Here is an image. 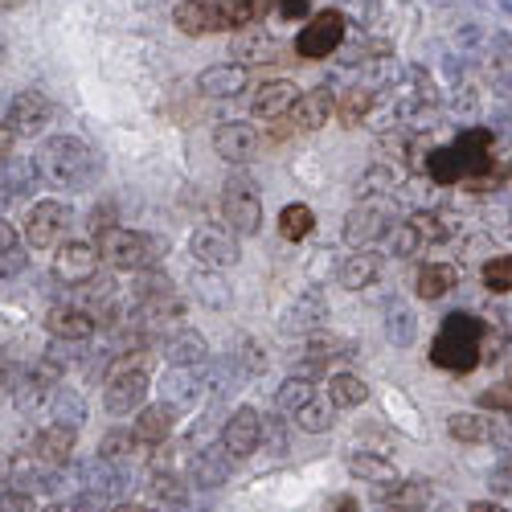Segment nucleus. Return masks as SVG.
<instances>
[{
    "mask_svg": "<svg viewBox=\"0 0 512 512\" xmlns=\"http://www.w3.org/2000/svg\"><path fill=\"white\" fill-rule=\"evenodd\" d=\"M5 480H9V488L29 492V496H54V492H62V476H58V467H54V463H46L37 451H33V459H29V455H17V459L9 463Z\"/></svg>",
    "mask_w": 512,
    "mask_h": 512,
    "instance_id": "6e6552de",
    "label": "nucleus"
},
{
    "mask_svg": "<svg viewBox=\"0 0 512 512\" xmlns=\"http://www.w3.org/2000/svg\"><path fill=\"white\" fill-rule=\"evenodd\" d=\"M173 418H177V410L164 406V402L140 406V414H136V435H140L148 447H164L168 435H173Z\"/></svg>",
    "mask_w": 512,
    "mask_h": 512,
    "instance_id": "cd10ccee",
    "label": "nucleus"
},
{
    "mask_svg": "<svg viewBox=\"0 0 512 512\" xmlns=\"http://www.w3.org/2000/svg\"><path fill=\"white\" fill-rule=\"evenodd\" d=\"M152 447L136 435V426L127 431V426H111V431L99 439V459H107V463H119V467H132V463H140L144 455H148Z\"/></svg>",
    "mask_w": 512,
    "mask_h": 512,
    "instance_id": "4be33fe9",
    "label": "nucleus"
},
{
    "mask_svg": "<svg viewBox=\"0 0 512 512\" xmlns=\"http://www.w3.org/2000/svg\"><path fill=\"white\" fill-rule=\"evenodd\" d=\"M0 181H5V189L13 197H29L37 189V181H41V168H37V160H13L9 156V164L0 168Z\"/></svg>",
    "mask_w": 512,
    "mask_h": 512,
    "instance_id": "c9c22d12",
    "label": "nucleus"
},
{
    "mask_svg": "<svg viewBox=\"0 0 512 512\" xmlns=\"http://www.w3.org/2000/svg\"><path fill=\"white\" fill-rule=\"evenodd\" d=\"M148 512H185V500H160V504H148Z\"/></svg>",
    "mask_w": 512,
    "mask_h": 512,
    "instance_id": "bf43d9fd",
    "label": "nucleus"
},
{
    "mask_svg": "<svg viewBox=\"0 0 512 512\" xmlns=\"http://www.w3.org/2000/svg\"><path fill=\"white\" fill-rule=\"evenodd\" d=\"M324 512H361V504H357L353 496H332V500L324 504Z\"/></svg>",
    "mask_w": 512,
    "mask_h": 512,
    "instance_id": "4d7b16f0",
    "label": "nucleus"
},
{
    "mask_svg": "<svg viewBox=\"0 0 512 512\" xmlns=\"http://www.w3.org/2000/svg\"><path fill=\"white\" fill-rule=\"evenodd\" d=\"M259 132H254V123L246 119H230V123H218L213 127V152H218L226 164H250L259 156Z\"/></svg>",
    "mask_w": 512,
    "mask_h": 512,
    "instance_id": "f8f14e48",
    "label": "nucleus"
},
{
    "mask_svg": "<svg viewBox=\"0 0 512 512\" xmlns=\"http://www.w3.org/2000/svg\"><path fill=\"white\" fill-rule=\"evenodd\" d=\"M328 398H332L336 410H353V406H365L369 402V386H365L357 373H332Z\"/></svg>",
    "mask_w": 512,
    "mask_h": 512,
    "instance_id": "2f4dec72",
    "label": "nucleus"
},
{
    "mask_svg": "<svg viewBox=\"0 0 512 512\" xmlns=\"http://www.w3.org/2000/svg\"><path fill=\"white\" fill-rule=\"evenodd\" d=\"M222 443L230 447L234 459H250L263 447V414L254 406H238L222 426Z\"/></svg>",
    "mask_w": 512,
    "mask_h": 512,
    "instance_id": "ddd939ff",
    "label": "nucleus"
},
{
    "mask_svg": "<svg viewBox=\"0 0 512 512\" xmlns=\"http://www.w3.org/2000/svg\"><path fill=\"white\" fill-rule=\"evenodd\" d=\"M295 99H300V87H295V82H287V78H275V82H263V87L254 91L250 111H254V119L279 123V119H287V115H291Z\"/></svg>",
    "mask_w": 512,
    "mask_h": 512,
    "instance_id": "6ab92c4d",
    "label": "nucleus"
},
{
    "mask_svg": "<svg viewBox=\"0 0 512 512\" xmlns=\"http://www.w3.org/2000/svg\"><path fill=\"white\" fill-rule=\"evenodd\" d=\"M50 410H54V422H70V426H82V418H87V402L70 386L50 390Z\"/></svg>",
    "mask_w": 512,
    "mask_h": 512,
    "instance_id": "58836bf2",
    "label": "nucleus"
},
{
    "mask_svg": "<svg viewBox=\"0 0 512 512\" xmlns=\"http://www.w3.org/2000/svg\"><path fill=\"white\" fill-rule=\"evenodd\" d=\"M381 271H386V259H381L377 250H353L345 263L336 267V283L345 287V291H365V287H373L377 279H381Z\"/></svg>",
    "mask_w": 512,
    "mask_h": 512,
    "instance_id": "aec40b11",
    "label": "nucleus"
},
{
    "mask_svg": "<svg viewBox=\"0 0 512 512\" xmlns=\"http://www.w3.org/2000/svg\"><path fill=\"white\" fill-rule=\"evenodd\" d=\"M189 250H193V259L201 267H213V271H226V267H234L242 259V246H238L234 230H226V226H201V230H193Z\"/></svg>",
    "mask_w": 512,
    "mask_h": 512,
    "instance_id": "0eeeda50",
    "label": "nucleus"
},
{
    "mask_svg": "<svg viewBox=\"0 0 512 512\" xmlns=\"http://www.w3.org/2000/svg\"><path fill=\"white\" fill-rule=\"evenodd\" d=\"M467 512H508V508H504V504H496V500H476Z\"/></svg>",
    "mask_w": 512,
    "mask_h": 512,
    "instance_id": "052dcab7",
    "label": "nucleus"
},
{
    "mask_svg": "<svg viewBox=\"0 0 512 512\" xmlns=\"http://www.w3.org/2000/svg\"><path fill=\"white\" fill-rule=\"evenodd\" d=\"M357 345L349 336H336V332H308V345H304V357H316V361H336V357H353Z\"/></svg>",
    "mask_w": 512,
    "mask_h": 512,
    "instance_id": "473e14b6",
    "label": "nucleus"
},
{
    "mask_svg": "<svg viewBox=\"0 0 512 512\" xmlns=\"http://www.w3.org/2000/svg\"><path fill=\"white\" fill-rule=\"evenodd\" d=\"M50 119H54V103L41 95V91H21V95H13L9 111H5V123L13 127L17 136H41Z\"/></svg>",
    "mask_w": 512,
    "mask_h": 512,
    "instance_id": "2eb2a0df",
    "label": "nucleus"
},
{
    "mask_svg": "<svg viewBox=\"0 0 512 512\" xmlns=\"http://www.w3.org/2000/svg\"><path fill=\"white\" fill-rule=\"evenodd\" d=\"M29 267V250L17 242V246H9V250H0V279H13V275H21Z\"/></svg>",
    "mask_w": 512,
    "mask_h": 512,
    "instance_id": "de8ad7c7",
    "label": "nucleus"
},
{
    "mask_svg": "<svg viewBox=\"0 0 512 512\" xmlns=\"http://www.w3.org/2000/svg\"><path fill=\"white\" fill-rule=\"evenodd\" d=\"M99 246H91V242H58L54 246V275H58V283H70V287H78V283H87V279H95L99 275Z\"/></svg>",
    "mask_w": 512,
    "mask_h": 512,
    "instance_id": "9d476101",
    "label": "nucleus"
},
{
    "mask_svg": "<svg viewBox=\"0 0 512 512\" xmlns=\"http://www.w3.org/2000/svg\"><path fill=\"white\" fill-rule=\"evenodd\" d=\"M447 435L455 443H492V422H488V414H451Z\"/></svg>",
    "mask_w": 512,
    "mask_h": 512,
    "instance_id": "f704fd0d",
    "label": "nucleus"
},
{
    "mask_svg": "<svg viewBox=\"0 0 512 512\" xmlns=\"http://www.w3.org/2000/svg\"><path fill=\"white\" fill-rule=\"evenodd\" d=\"M111 226H119V222H115V205H111V201H103L99 209H91V234L99 238V234H103V230H111Z\"/></svg>",
    "mask_w": 512,
    "mask_h": 512,
    "instance_id": "3c124183",
    "label": "nucleus"
},
{
    "mask_svg": "<svg viewBox=\"0 0 512 512\" xmlns=\"http://www.w3.org/2000/svg\"><path fill=\"white\" fill-rule=\"evenodd\" d=\"M349 476L369 480V484H394L398 480V467L386 455H373V451H353L349 455Z\"/></svg>",
    "mask_w": 512,
    "mask_h": 512,
    "instance_id": "c756f323",
    "label": "nucleus"
},
{
    "mask_svg": "<svg viewBox=\"0 0 512 512\" xmlns=\"http://www.w3.org/2000/svg\"><path fill=\"white\" fill-rule=\"evenodd\" d=\"M193 300L209 312H222V308H230V283L222 275H213V267H205L193 275Z\"/></svg>",
    "mask_w": 512,
    "mask_h": 512,
    "instance_id": "7c9ffc66",
    "label": "nucleus"
},
{
    "mask_svg": "<svg viewBox=\"0 0 512 512\" xmlns=\"http://www.w3.org/2000/svg\"><path fill=\"white\" fill-rule=\"evenodd\" d=\"M234 455H230V447L218 439V443H209V447H201L197 455H193V463H189V480H193V488H205V492H213V488H222L230 476H234Z\"/></svg>",
    "mask_w": 512,
    "mask_h": 512,
    "instance_id": "4468645a",
    "label": "nucleus"
},
{
    "mask_svg": "<svg viewBox=\"0 0 512 512\" xmlns=\"http://www.w3.org/2000/svg\"><path fill=\"white\" fill-rule=\"evenodd\" d=\"M111 512H148V504H127V500H119Z\"/></svg>",
    "mask_w": 512,
    "mask_h": 512,
    "instance_id": "680f3d73",
    "label": "nucleus"
},
{
    "mask_svg": "<svg viewBox=\"0 0 512 512\" xmlns=\"http://www.w3.org/2000/svg\"><path fill=\"white\" fill-rule=\"evenodd\" d=\"M324 369H328V361H316V357H304L300 365H295V373H300V377H324Z\"/></svg>",
    "mask_w": 512,
    "mask_h": 512,
    "instance_id": "5fc2aeb1",
    "label": "nucleus"
},
{
    "mask_svg": "<svg viewBox=\"0 0 512 512\" xmlns=\"http://www.w3.org/2000/svg\"><path fill=\"white\" fill-rule=\"evenodd\" d=\"M205 394H209V386H205L201 365H173V373H164V381H160V402L173 406L177 414L193 410Z\"/></svg>",
    "mask_w": 512,
    "mask_h": 512,
    "instance_id": "9b49d317",
    "label": "nucleus"
},
{
    "mask_svg": "<svg viewBox=\"0 0 512 512\" xmlns=\"http://www.w3.org/2000/svg\"><path fill=\"white\" fill-rule=\"evenodd\" d=\"M17 242H21L17 226H13L9 218H0V250H9V246H17Z\"/></svg>",
    "mask_w": 512,
    "mask_h": 512,
    "instance_id": "6e6d98bb",
    "label": "nucleus"
},
{
    "mask_svg": "<svg viewBox=\"0 0 512 512\" xmlns=\"http://www.w3.org/2000/svg\"><path fill=\"white\" fill-rule=\"evenodd\" d=\"M46 328H50V336H58V340H91V336L99 332L95 316L82 308V304H54L50 316H46Z\"/></svg>",
    "mask_w": 512,
    "mask_h": 512,
    "instance_id": "412c9836",
    "label": "nucleus"
},
{
    "mask_svg": "<svg viewBox=\"0 0 512 512\" xmlns=\"http://www.w3.org/2000/svg\"><path fill=\"white\" fill-rule=\"evenodd\" d=\"M74 222V209L66 201H37L25 218V242L33 250H54Z\"/></svg>",
    "mask_w": 512,
    "mask_h": 512,
    "instance_id": "423d86ee",
    "label": "nucleus"
},
{
    "mask_svg": "<svg viewBox=\"0 0 512 512\" xmlns=\"http://www.w3.org/2000/svg\"><path fill=\"white\" fill-rule=\"evenodd\" d=\"M386 332H390V340H394V345H410V340H414V320H410V312L406 308H394L390 312V320H386Z\"/></svg>",
    "mask_w": 512,
    "mask_h": 512,
    "instance_id": "49530a36",
    "label": "nucleus"
},
{
    "mask_svg": "<svg viewBox=\"0 0 512 512\" xmlns=\"http://www.w3.org/2000/svg\"><path fill=\"white\" fill-rule=\"evenodd\" d=\"M324 320H328V300H324V291L312 287V291L291 300V308L283 316V328L287 332H316V328H324Z\"/></svg>",
    "mask_w": 512,
    "mask_h": 512,
    "instance_id": "393cba45",
    "label": "nucleus"
},
{
    "mask_svg": "<svg viewBox=\"0 0 512 512\" xmlns=\"http://www.w3.org/2000/svg\"><path fill=\"white\" fill-rule=\"evenodd\" d=\"M13 140H17V132H13V127H9L5 119H0V168H5V164H9V156H13Z\"/></svg>",
    "mask_w": 512,
    "mask_h": 512,
    "instance_id": "603ef678",
    "label": "nucleus"
},
{
    "mask_svg": "<svg viewBox=\"0 0 512 512\" xmlns=\"http://www.w3.org/2000/svg\"><path fill=\"white\" fill-rule=\"evenodd\" d=\"M312 398H316V381H312V377H300V373L287 377L283 386L275 390V406H279L287 418H291L295 410H300V406H308Z\"/></svg>",
    "mask_w": 512,
    "mask_h": 512,
    "instance_id": "e433bc0d",
    "label": "nucleus"
},
{
    "mask_svg": "<svg viewBox=\"0 0 512 512\" xmlns=\"http://www.w3.org/2000/svg\"><path fill=\"white\" fill-rule=\"evenodd\" d=\"M480 406H488V410H512V377L500 381V386H492V390H484L480 394Z\"/></svg>",
    "mask_w": 512,
    "mask_h": 512,
    "instance_id": "09e8293b",
    "label": "nucleus"
},
{
    "mask_svg": "<svg viewBox=\"0 0 512 512\" xmlns=\"http://www.w3.org/2000/svg\"><path fill=\"white\" fill-rule=\"evenodd\" d=\"M234 58H238L242 66H271V62L283 58V46H279L271 33L246 25V29H238V37H234Z\"/></svg>",
    "mask_w": 512,
    "mask_h": 512,
    "instance_id": "5701e85b",
    "label": "nucleus"
},
{
    "mask_svg": "<svg viewBox=\"0 0 512 512\" xmlns=\"http://www.w3.org/2000/svg\"><path fill=\"white\" fill-rule=\"evenodd\" d=\"M37 168H41V181H50L54 189H91L95 177H99V156L87 140H78V136H50L46 144L37 148Z\"/></svg>",
    "mask_w": 512,
    "mask_h": 512,
    "instance_id": "f257e3e1",
    "label": "nucleus"
},
{
    "mask_svg": "<svg viewBox=\"0 0 512 512\" xmlns=\"http://www.w3.org/2000/svg\"><path fill=\"white\" fill-rule=\"evenodd\" d=\"M41 386L46 390H54V386H62V373H66V361H58L54 353H41L37 361H33V369H29Z\"/></svg>",
    "mask_w": 512,
    "mask_h": 512,
    "instance_id": "c03bdc74",
    "label": "nucleus"
},
{
    "mask_svg": "<svg viewBox=\"0 0 512 512\" xmlns=\"http://www.w3.org/2000/svg\"><path fill=\"white\" fill-rule=\"evenodd\" d=\"M312 230H316V213H312V205L291 201V205L279 209V234H283L287 242H304Z\"/></svg>",
    "mask_w": 512,
    "mask_h": 512,
    "instance_id": "72a5a7b5",
    "label": "nucleus"
},
{
    "mask_svg": "<svg viewBox=\"0 0 512 512\" xmlns=\"http://www.w3.org/2000/svg\"><path fill=\"white\" fill-rule=\"evenodd\" d=\"M345 13H336V9H324L316 13L304 33H295V54H300L304 62H324L328 54L340 50V41H345Z\"/></svg>",
    "mask_w": 512,
    "mask_h": 512,
    "instance_id": "39448f33",
    "label": "nucleus"
},
{
    "mask_svg": "<svg viewBox=\"0 0 512 512\" xmlns=\"http://www.w3.org/2000/svg\"><path fill=\"white\" fill-rule=\"evenodd\" d=\"M41 496H29V492H17V488H5L0 492V512H41Z\"/></svg>",
    "mask_w": 512,
    "mask_h": 512,
    "instance_id": "a18cd8bd",
    "label": "nucleus"
},
{
    "mask_svg": "<svg viewBox=\"0 0 512 512\" xmlns=\"http://www.w3.org/2000/svg\"><path fill=\"white\" fill-rule=\"evenodd\" d=\"M369 111H373V91H369V87H349L345 95L336 99V119L345 123V127L365 123V119H369Z\"/></svg>",
    "mask_w": 512,
    "mask_h": 512,
    "instance_id": "4c0bfd02",
    "label": "nucleus"
},
{
    "mask_svg": "<svg viewBox=\"0 0 512 512\" xmlns=\"http://www.w3.org/2000/svg\"><path fill=\"white\" fill-rule=\"evenodd\" d=\"M484 287L496 291V295H508L512 291V254H500V259H488L484 263Z\"/></svg>",
    "mask_w": 512,
    "mask_h": 512,
    "instance_id": "37998d69",
    "label": "nucleus"
},
{
    "mask_svg": "<svg viewBox=\"0 0 512 512\" xmlns=\"http://www.w3.org/2000/svg\"><path fill=\"white\" fill-rule=\"evenodd\" d=\"M390 230H394V218H390L386 201H357L349 209V218H345V242L353 250H361V246H369L377 238H386Z\"/></svg>",
    "mask_w": 512,
    "mask_h": 512,
    "instance_id": "1a4fd4ad",
    "label": "nucleus"
},
{
    "mask_svg": "<svg viewBox=\"0 0 512 512\" xmlns=\"http://www.w3.org/2000/svg\"><path fill=\"white\" fill-rule=\"evenodd\" d=\"M160 340H164L160 353H164L168 365H205L209 361V340L197 328L177 324V328H168Z\"/></svg>",
    "mask_w": 512,
    "mask_h": 512,
    "instance_id": "f3484780",
    "label": "nucleus"
},
{
    "mask_svg": "<svg viewBox=\"0 0 512 512\" xmlns=\"http://www.w3.org/2000/svg\"><path fill=\"white\" fill-rule=\"evenodd\" d=\"M246 87H250V66H242L238 58L234 62H218V66H205L197 74V91L205 99H238Z\"/></svg>",
    "mask_w": 512,
    "mask_h": 512,
    "instance_id": "dca6fc26",
    "label": "nucleus"
},
{
    "mask_svg": "<svg viewBox=\"0 0 512 512\" xmlns=\"http://www.w3.org/2000/svg\"><path fill=\"white\" fill-rule=\"evenodd\" d=\"M336 115V95H332V87H312L308 95H300L295 99V107H291V127L295 132H320V127L328 123Z\"/></svg>",
    "mask_w": 512,
    "mask_h": 512,
    "instance_id": "a211bd4d",
    "label": "nucleus"
},
{
    "mask_svg": "<svg viewBox=\"0 0 512 512\" xmlns=\"http://www.w3.org/2000/svg\"><path fill=\"white\" fill-rule=\"evenodd\" d=\"M484 320L476 316H467V312H455L443 320L439 336H435V345H431V365L463 377V373H472L480 361V336H484Z\"/></svg>",
    "mask_w": 512,
    "mask_h": 512,
    "instance_id": "f03ea898",
    "label": "nucleus"
},
{
    "mask_svg": "<svg viewBox=\"0 0 512 512\" xmlns=\"http://www.w3.org/2000/svg\"><path fill=\"white\" fill-rule=\"evenodd\" d=\"M291 418H295V426H300V431H308V435H324L328 426L336 422V406H332V398H328V402L312 398L308 406H300V410H295Z\"/></svg>",
    "mask_w": 512,
    "mask_h": 512,
    "instance_id": "ea45409f",
    "label": "nucleus"
},
{
    "mask_svg": "<svg viewBox=\"0 0 512 512\" xmlns=\"http://www.w3.org/2000/svg\"><path fill=\"white\" fill-rule=\"evenodd\" d=\"M148 492L156 500H185L189 492V480L181 472H173V467H152V476H148Z\"/></svg>",
    "mask_w": 512,
    "mask_h": 512,
    "instance_id": "a19ab883",
    "label": "nucleus"
},
{
    "mask_svg": "<svg viewBox=\"0 0 512 512\" xmlns=\"http://www.w3.org/2000/svg\"><path fill=\"white\" fill-rule=\"evenodd\" d=\"M9 201H13V193H9V189H5V181H0V209H5V205H9Z\"/></svg>",
    "mask_w": 512,
    "mask_h": 512,
    "instance_id": "e2e57ef3",
    "label": "nucleus"
},
{
    "mask_svg": "<svg viewBox=\"0 0 512 512\" xmlns=\"http://www.w3.org/2000/svg\"><path fill=\"white\" fill-rule=\"evenodd\" d=\"M99 259L111 271H144V267H160V259L168 254V242L144 230H127V226H111L95 238Z\"/></svg>",
    "mask_w": 512,
    "mask_h": 512,
    "instance_id": "7ed1b4c3",
    "label": "nucleus"
},
{
    "mask_svg": "<svg viewBox=\"0 0 512 512\" xmlns=\"http://www.w3.org/2000/svg\"><path fill=\"white\" fill-rule=\"evenodd\" d=\"M279 13L283 17H304L308 13V0H279Z\"/></svg>",
    "mask_w": 512,
    "mask_h": 512,
    "instance_id": "13d9d810",
    "label": "nucleus"
},
{
    "mask_svg": "<svg viewBox=\"0 0 512 512\" xmlns=\"http://www.w3.org/2000/svg\"><path fill=\"white\" fill-rule=\"evenodd\" d=\"M222 218L234 234H259L263 230V193L246 173H234L222 189Z\"/></svg>",
    "mask_w": 512,
    "mask_h": 512,
    "instance_id": "20e7f679",
    "label": "nucleus"
},
{
    "mask_svg": "<svg viewBox=\"0 0 512 512\" xmlns=\"http://www.w3.org/2000/svg\"><path fill=\"white\" fill-rule=\"evenodd\" d=\"M422 246H426V238L418 234L414 218H406V222H398V226L390 230V254H394V259H414Z\"/></svg>",
    "mask_w": 512,
    "mask_h": 512,
    "instance_id": "79ce46f5",
    "label": "nucleus"
},
{
    "mask_svg": "<svg viewBox=\"0 0 512 512\" xmlns=\"http://www.w3.org/2000/svg\"><path fill=\"white\" fill-rule=\"evenodd\" d=\"M492 488H496V492H508V496H512V459H504V463L496 467V476H492Z\"/></svg>",
    "mask_w": 512,
    "mask_h": 512,
    "instance_id": "864d4df0",
    "label": "nucleus"
},
{
    "mask_svg": "<svg viewBox=\"0 0 512 512\" xmlns=\"http://www.w3.org/2000/svg\"><path fill=\"white\" fill-rule=\"evenodd\" d=\"M74 447H78V426H70V422H50L46 431L33 439V451L54 467H66L74 459Z\"/></svg>",
    "mask_w": 512,
    "mask_h": 512,
    "instance_id": "b1692460",
    "label": "nucleus"
},
{
    "mask_svg": "<svg viewBox=\"0 0 512 512\" xmlns=\"http://www.w3.org/2000/svg\"><path fill=\"white\" fill-rule=\"evenodd\" d=\"M283 410H279V418H263V447H271V451H283L287 447V431H283Z\"/></svg>",
    "mask_w": 512,
    "mask_h": 512,
    "instance_id": "8fccbe9b",
    "label": "nucleus"
},
{
    "mask_svg": "<svg viewBox=\"0 0 512 512\" xmlns=\"http://www.w3.org/2000/svg\"><path fill=\"white\" fill-rule=\"evenodd\" d=\"M455 283H459V271L451 263H422L414 291H418V300H443L447 291H455Z\"/></svg>",
    "mask_w": 512,
    "mask_h": 512,
    "instance_id": "c85d7f7f",
    "label": "nucleus"
},
{
    "mask_svg": "<svg viewBox=\"0 0 512 512\" xmlns=\"http://www.w3.org/2000/svg\"><path fill=\"white\" fill-rule=\"evenodd\" d=\"M431 496H435L431 480H394V484H386V492H381V504L398 508V512H422L431 504Z\"/></svg>",
    "mask_w": 512,
    "mask_h": 512,
    "instance_id": "bb28decb",
    "label": "nucleus"
},
{
    "mask_svg": "<svg viewBox=\"0 0 512 512\" xmlns=\"http://www.w3.org/2000/svg\"><path fill=\"white\" fill-rule=\"evenodd\" d=\"M177 29L189 37H205V33H222L218 29V5L213 0H181L177 13H173Z\"/></svg>",
    "mask_w": 512,
    "mask_h": 512,
    "instance_id": "a878e982",
    "label": "nucleus"
}]
</instances>
